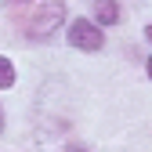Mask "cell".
Wrapping results in <instances>:
<instances>
[{
    "mask_svg": "<svg viewBox=\"0 0 152 152\" xmlns=\"http://www.w3.org/2000/svg\"><path fill=\"white\" fill-rule=\"evenodd\" d=\"M69 44H72V47H80V51H102L105 36H102V29L94 26V22H87V18H76V22L69 26Z\"/></svg>",
    "mask_w": 152,
    "mask_h": 152,
    "instance_id": "cell-1",
    "label": "cell"
},
{
    "mask_svg": "<svg viewBox=\"0 0 152 152\" xmlns=\"http://www.w3.org/2000/svg\"><path fill=\"white\" fill-rule=\"evenodd\" d=\"M58 22H62V4H51L47 11H40V15L29 22V36H33V40H44V36L54 33V26H58Z\"/></svg>",
    "mask_w": 152,
    "mask_h": 152,
    "instance_id": "cell-2",
    "label": "cell"
},
{
    "mask_svg": "<svg viewBox=\"0 0 152 152\" xmlns=\"http://www.w3.org/2000/svg\"><path fill=\"white\" fill-rule=\"evenodd\" d=\"M94 15H98V22H102V26H116L120 7H116V0H98V4H94Z\"/></svg>",
    "mask_w": 152,
    "mask_h": 152,
    "instance_id": "cell-3",
    "label": "cell"
},
{
    "mask_svg": "<svg viewBox=\"0 0 152 152\" xmlns=\"http://www.w3.org/2000/svg\"><path fill=\"white\" fill-rule=\"evenodd\" d=\"M15 83V65L4 58V54H0V91H4V87H11Z\"/></svg>",
    "mask_w": 152,
    "mask_h": 152,
    "instance_id": "cell-4",
    "label": "cell"
},
{
    "mask_svg": "<svg viewBox=\"0 0 152 152\" xmlns=\"http://www.w3.org/2000/svg\"><path fill=\"white\" fill-rule=\"evenodd\" d=\"M148 80H152V54H148Z\"/></svg>",
    "mask_w": 152,
    "mask_h": 152,
    "instance_id": "cell-5",
    "label": "cell"
},
{
    "mask_svg": "<svg viewBox=\"0 0 152 152\" xmlns=\"http://www.w3.org/2000/svg\"><path fill=\"white\" fill-rule=\"evenodd\" d=\"M148 40H152V26H148Z\"/></svg>",
    "mask_w": 152,
    "mask_h": 152,
    "instance_id": "cell-6",
    "label": "cell"
}]
</instances>
